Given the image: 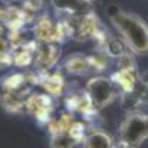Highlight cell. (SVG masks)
Masks as SVG:
<instances>
[{
  "label": "cell",
  "instance_id": "1",
  "mask_svg": "<svg viewBox=\"0 0 148 148\" xmlns=\"http://www.w3.org/2000/svg\"><path fill=\"white\" fill-rule=\"evenodd\" d=\"M108 15L129 52L133 55L148 53V24L141 16L117 8Z\"/></svg>",
  "mask_w": 148,
  "mask_h": 148
},
{
  "label": "cell",
  "instance_id": "2",
  "mask_svg": "<svg viewBox=\"0 0 148 148\" xmlns=\"http://www.w3.org/2000/svg\"><path fill=\"white\" fill-rule=\"evenodd\" d=\"M68 39L77 40V42H86L93 39L98 45H101L107 39V31L102 27L101 21L98 19L93 10L84 12L82 15H71L64 18Z\"/></svg>",
  "mask_w": 148,
  "mask_h": 148
},
{
  "label": "cell",
  "instance_id": "3",
  "mask_svg": "<svg viewBox=\"0 0 148 148\" xmlns=\"http://www.w3.org/2000/svg\"><path fill=\"white\" fill-rule=\"evenodd\" d=\"M148 139V111H129L119 126V144L123 148H139Z\"/></svg>",
  "mask_w": 148,
  "mask_h": 148
},
{
  "label": "cell",
  "instance_id": "4",
  "mask_svg": "<svg viewBox=\"0 0 148 148\" xmlns=\"http://www.w3.org/2000/svg\"><path fill=\"white\" fill-rule=\"evenodd\" d=\"M84 92L98 111L113 104L119 93L113 80L102 74H96V76L90 77L84 86Z\"/></svg>",
  "mask_w": 148,
  "mask_h": 148
},
{
  "label": "cell",
  "instance_id": "5",
  "mask_svg": "<svg viewBox=\"0 0 148 148\" xmlns=\"http://www.w3.org/2000/svg\"><path fill=\"white\" fill-rule=\"evenodd\" d=\"M110 79L113 80L117 90L121 92V95L133 92L136 89V86L141 83L136 64L130 56L129 51L117 58V70L111 74Z\"/></svg>",
  "mask_w": 148,
  "mask_h": 148
},
{
  "label": "cell",
  "instance_id": "6",
  "mask_svg": "<svg viewBox=\"0 0 148 148\" xmlns=\"http://www.w3.org/2000/svg\"><path fill=\"white\" fill-rule=\"evenodd\" d=\"M33 39L37 43H56L62 45L68 39L64 19L53 21L51 16L42 15L34 19Z\"/></svg>",
  "mask_w": 148,
  "mask_h": 148
},
{
  "label": "cell",
  "instance_id": "7",
  "mask_svg": "<svg viewBox=\"0 0 148 148\" xmlns=\"http://www.w3.org/2000/svg\"><path fill=\"white\" fill-rule=\"evenodd\" d=\"M25 114H30L39 125L46 126L53 117V98L45 92H31L25 101Z\"/></svg>",
  "mask_w": 148,
  "mask_h": 148
},
{
  "label": "cell",
  "instance_id": "8",
  "mask_svg": "<svg viewBox=\"0 0 148 148\" xmlns=\"http://www.w3.org/2000/svg\"><path fill=\"white\" fill-rule=\"evenodd\" d=\"M62 51L61 45L56 43H39L36 49V55L33 61V67L37 74H45L52 71L61 59Z\"/></svg>",
  "mask_w": 148,
  "mask_h": 148
},
{
  "label": "cell",
  "instance_id": "9",
  "mask_svg": "<svg viewBox=\"0 0 148 148\" xmlns=\"http://www.w3.org/2000/svg\"><path fill=\"white\" fill-rule=\"evenodd\" d=\"M65 107L68 110V113H71V114L79 113L86 120H90L98 113V110L92 105L90 99L88 98V95H86L84 89L65 95Z\"/></svg>",
  "mask_w": 148,
  "mask_h": 148
},
{
  "label": "cell",
  "instance_id": "10",
  "mask_svg": "<svg viewBox=\"0 0 148 148\" xmlns=\"http://www.w3.org/2000/svg\"><path fill=\"white\" fill-rule=\"evenodd\" d=\"M31 93V88L16 90V92H2L0 104L3 110L10 114H24L25 113V101Z\"/></svg>",
  "mask_w": 148,
  "mask_h": 148
},
{
  "label": "cell",
  "instance_id": "11",
  "mask_svg": "<svg viewBox=\"0 0 148 148\" xmlns=\"http://www.w3.org/2000/svg\"><path fill=\"white\" fill-rule=\"evenodd\" d=\"M39 86L43 89L45 93L51 95L52 98L62 96L65 90V79L62 73L59 71H49L45 74H39Z\"/></svg>",
  "mask_w": 148,
  "mask_h": 148
},
{
  "label": "cell",
  "instance_id": "12",
  "mask_svg": "<svg viewBox=\"0 0 148 148\" xmlns=\"http://www.w3.org/2000/svg\"><path fill=\"white\" fill-rule=\"evenodd\" d=\"M37 45L39 43H37L34 39H30L24 45H19L16 47H10L12 64H14L15 67H18V68H27V67L33 65Z\"/></svg>",
  "mask_w": 148,
  "mask_h": 148
},
{
  "label": "cell",
  "instance_id": "13",
  "mask_svg": "<svg viewBox=\"0 0 148 148\" xmlns=\"http://www.w3.org/2000/svg\"><path fill=\"white\" fill-rule=\"evenodd\" d=\"M62 68L71 76H86L92 73L90 58L84 53H71L64 59Z\"/></svg>",
  "mask_w": 148,
  "mask_h": 148
},
{
  "label": "cell",
  "instance_id": "14",
  "mask_svg": "<svg viewBox=\"0 0 148 148\" xmlns=\"http://www.w3.org/2000/svg\"><path fill=\"white\" fill-rule=\"evenodd\" d=\"M82 144L83 148H123L120 144H116L111 135L102 129L88 130Z\"/></svg>",
  "mask_w": 148,
  "mask_h": 148
},
{
  "label": "cell",
  "instance_id": "15",
  "mask_svg": "<svg viewBox=\"0 0 148 148\" xmlns=\"http://www.w3.org/2000/svg\"><path fill=\"white\" fill-rule=\"evenodd\" d=\"M51 5L56 12L64 14L67 16L82 15L84 12L92 10V3L88 0H51Z\"/></svg>",
  "mask_w": 148,
  "mask_h": 148
},
{
  "label": "cell",
  "instance_id": "16",
  "mask_svg": "<svg viewBox=\"0 0 148 148\" xmlns=\"http://www.w3.org/2000/svg\"><path fill=\"white\" fill-rule=\"evenodd\" d=\"M0 88L2 92H16L31 88L28 82V73L27 71H14L8 73L0 79Z\"/></svg>",
  "mask_w": 148,
  "mask_h": 148
},
{
  "label": "cell",
  "instance_id": "17",
  "mask_svg": "<svg viewBox=\"0 0 148 148\" xmlns=\"http://www.w3.org/2000/svg\"><path fill=\"white\" fill-rule=\"evenodd\" d=\"M77 144V141L74 139L70 132H58L51 135V139H49V147L51 148H74Z\"/></svg>",
  "mask_w": 148,
  "mask_h": 148
},
{
  "label": "cell",
  "instance_id": "18",
  "mask_svg": "<svg viewBox=\"0 0 148 148\" xmlns=\"http://www.w3.org/2000/svg\"><path fill=\"white\" fill-rule=\"evenodd\" d=\"M12 52H10V46L8 43V39L3 37L0 39V70H6L12 67Z\"/></svg>",
  "mask_w": 148,
  "mask_h": 148
},
{
  "label": "cell",
  "instance_id": "19",
  "mask_svg": "<svg viewBox=\"0 0 148 148\" xmlns=\"http://www.w3.org/2000/svg\"><path fill=\"white\" fill-rule=\"evenodd\" d=\"M43 8V0H22V9L36 18V14Z\"/></svg>",
  "mask_w": 148,
  "mask_h": 148
},
{
  "label": "cell",
  "instance_id": "20",
  "mask_svg": "<svg viewBox=\"0 0 148 148\" xmlns=\"http://www.w3.org/2000/svg\"><path fill=\"white\" fill-rule=\"evenodd\" d=\"M5 2H8V3H12V2H18V0H5Z\"/></svg>",
  "mask_w": 148,
  "mask_h": 148
},
{
  "label": "cell",
  "instance_id": "21",
  "mask_svg": "<svg viewBox=\"0 0 148 148\" xmlns=\"http://www.w3.org/2000/svg\"><path fill=\"white\" fill-rule=\"evenodd\" d=\"M88 2H90V3H95V2H98V0H88Z\"/></svg>",
  "mask_w": 148,
  "mask_h": 148
}]
</instances>
